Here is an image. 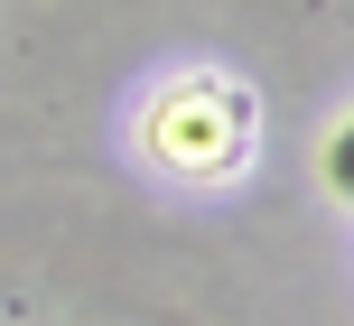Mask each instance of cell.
Wrapping results in <instances>:
<instances>
[{
  "mask_svg": "<svg viewBox=\"0 0 354 326\" xmlns=\"http://www.w3.org/2000/svg\"><path fill=\"white\" fill-rule=\"evenodd\" d=\"M326 196L354 205V122H336V140H326Z\"/></svg>",
  "mask_w": 354,
  "mask_h": 326,
  "instance_id": "obj_1",
  "label": "cell"
}]
</instances>
